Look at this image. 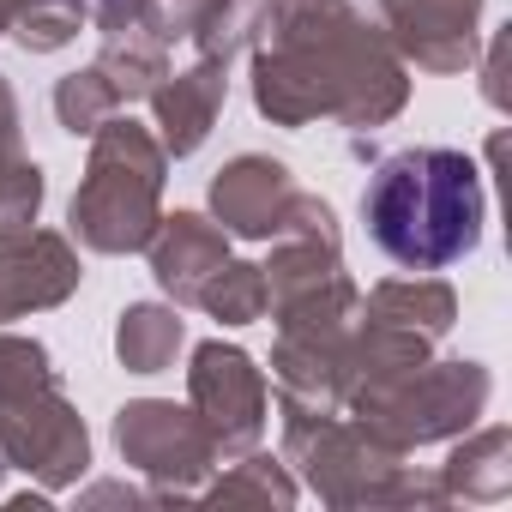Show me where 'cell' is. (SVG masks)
Masks as SVG:
<instances>
[{
	"label": "cell",
	"mask_w": 512,
	"mask_h": 512,
	"mask_svg": "<svg viewBox=\"0 0 512 512\" xmlns=\"http://www.w3.org/2000/svg\"><path fill=\"white\" fill-rule=\"evenodd\" d=\"M410 103V67L350 0H272L253 37V109L272 127L338 121L374 133Z\"/></svg>",
	"instance_id": "6da1fadb"
},
{
	"label": "cell",
	"mask_w": 512,
	"mask_h": 512,
	"mask_svg": "<svg viewBox=\"0 0 512 512\" xmlns=\"http://www.w3.org/2000/svg\"><path fill=\"white\" fill-rule=\"evenodd\" d=\"M362 223L404 272H440L476 253L488 223L482 169L452 145H410L374 163L362 187Z\"/></svg>",
	"instance_id": "7a4b0ae2"
},
{
	"label": "cell",
	"mask_w": 512,
	"mask_h": 512,
	"mask_svg": "<svg viewBox=\"0 0 512 512\" xmlns=\"http://www.w3.org/2000/svg\"><path fill=\"white\" fill-rule=\"evenodd\" d=\"M284 416V464L302 470V482L338 506V512H362V506H380V512H440L452 506L440 476L404 464L410 452H398L392 440H380L368 422L332 410V416H302V410H278Z\"/></svg>",
	"instance_id": "3957f363"
},
{
	"label": "cell",
	"mask_w": 512,
	"mask_h": 512,
	"mask_svg": "<svg viewBox=\"0 0 512 512\" xmlns=\"http://www.w3.org/2000/svg\"><path fill=\"white\" fill-rule=\"evenodd\" d=\"M163 181H169V151L157 145L151 127H139L127 109L109 115L91 133L85 181L67 205V223L79 247L91 253H145L151 229L163 223Z\"/></svg>",
	"instance_id": "277c9868"
},
{
	"label": "cell",
	"mask_w": 512,
	"mask_h": 512,
	"mask_svg": "<svg viewBox=\"0 0 512 512\" xmlns=\"http://www.w3.org/2000/svg\"><path fill=\"white\" fill-rule=\"evenodd\" d=\"M0 458L49 494L91 470V428L61 392V374L37 338L0 332Z\"/></svg>",
	"instance_id": "5b68a950"
},
{
	"label": "cell",
	"mask_w": 512,
	"mask_h": 512,
	"mask_svg": "<svg viewBox=\"0 0 512 512\" xmlns=\"http://www.w3.org/2000/svg\"><path fill=\"white\" fill-rule=\"evenodd\" d=\"M488 392H494V374L470 356H428L422 368L398 374L392 386H374V392H356L344 410L356 422H368L380 440H392L398 452H416V446H434V440H458L464 428L482 422L488 410Z\"/></svg>",
	"instance_id": "8992f818"
},
{
	"label": "cell",
	"mask_w": 512,
	"mask_h": 512,
	"mask_svg": "<svg viewBox=\"0 0 512 512\" xmlns=\"http://www.w3.org/2000/svg\"><path fill=\"white\" fill-rule=\"evenodd\" d=\"M115 446H121V464L163 494V506L193 500L205 476L223 464L193 404H175V398H127L115 410Z\"/></svg>",
	"instance_id": "52a82bcc"
},
{
	"label": "cell",
	"mask_w": 512,
	"mask_h": 512,
	"mask_svg": "<svg viewBox=\"0 0 512 512\" xmlns=\"http://www.w3.org/2000/svg\"><path fill=\"white\" fill-rule=\"evenodd\" d=\"M187 404L193 416L205 422L217 458H241L266 440V416H272V386H266V368L253 362L241 344H199L193 350V368H187Z\"/></svg>",
	"instance_id": "ba28073f"
},
{
	"label": "cell",
	"mask_w": 512,
	"mask_h": 512,
	"mask_svg": "<svg viewBox=\"0 0 512 512\" xmlns=\"http://www.w3.org/2000/svg\"><path fill=\"white\" fill-rule=\"evenodd\" d=\"M482 7L488 0H380V31L422 73H464L482 55Z\"/></svg>",
	"instance_id": "9c48e42d"
},
{
	"label": "cell",
	"mask_w": 512,
	"mask_h": 512,
	"mask_svg": "<svg viewBox=\"0 0 512 512\" xmlns=\"http://www.w3.org/2000/svg\"><path fill=\"white\" fill-rule=\"evenodd\" d=\"M85 284L79 247L61 229H25L19 241H0V326L61 308Z\"/></svg>",
	"instance_id": "30bf717a"
},
{
	"label": "cell",
	"mask_w": 512,
	"mask_h": 512,
	"mask_svg": "<svg viewBox=\"0 0 512 512\" xmlns=\"http://www.w3.org/2000/svg\"><path fill=\"white\" fill-rule=\"evenodd\" d=\"M290 199H296V175L266 151H241L211 175V217L223 223V235L241 241H272Z\"/></svg>",
	"instance_id": "8fae6325"
},
{
	"label": "cell",
	"mask_w": 512,
	"mask_h": 512,
	"mask_svg": "<svg viewBox=\"0 0 512 512\" xmlns=\"http://www.w3.org/2000/svg\"><path fill=\"white\" fill-rule=\"evenodd\" d=\"M145 260H151L157 290H163L175 308H193L199 290H205V278L229 260V235H223V223L205 217V211H169V217L151 229V241H145Z\"/></svg>",
	"instance_id": "7c38bea8"
},
{
	"label": "cell",
	"mask_w": 512,
	"mask_h": 512,
	"mask_svg": "<svg viewBox=\"0 0 512 512\" xmlns=\"http://www.w3.org/2000/svg\"><path fill=\"white\" fill-rule=\"evenodd\" d=\"M223 97H229V67H223V61L193 55V67L163 73L157 91L145 97L151 115H157V145H163L169 157H193V151L211 139V127H217V115H223Z\"/></svg>",
	"instance_id": "4fadbf2b"
},
{
	"label": "cell",
	"mask_w": 512,
	"mask_h": 512,
	"mask_svg": "<svg viewBox=\"0 0 512 512\" xmlns=\"http://www.w3.org/2000/svg\"><path fill=\"white\" fill-rule=\"evenodd\" d=\"M446 500H464V506H500L512 494V428H464L458 446L446 452V464L434 470Z\"/></svg>",
	"instance_id": "5bb4252c"
},
{
	"label": "cell",
	"mask_w": 512,
	"mask_h": 512,
	"mask_svg": "<svg viewBox=\"0 0 512 512\" xmlns=\"http://www.w3.org/2000/svg\"><path fill=\"white\" fill-rule=\"evenodd\" d=\"M362 314L368 320H386V326H410V332H422V338H446L452 326H458V296H452V284L446 278H386V284H374L368 290V302H362Z\"/></svg>",
	"instance_id": "9a60e30c"
},
{
	"label": "cell",
	"mask_w": 512,
	"mask_h": 512,
	"mask_svg": "<svg viewBox=\"0 0 512 512\" xmlns=\"http://www.w3.org/2000/svg\"><path fill=\"white\" fill-rule=\"evenodd\" d=\"M211 0H85V25L97 37H151V43H187Z\"/></svg>",
	"instance_id": "2e32d148"
},
{
	"label": "cell",
	"mask_w": 512,
	"mask_h": 512,
	"mask_svg": "<svg viewBox=\"0 0 512 512\" xmlns=\"http://www.w3.org/2000/svg\"><path fill=\"white\" fill-rule=\"evenodd\" d=\"M187 344V320L181 308H163V302H127L115 314V356L127 374H163L175 368Z\"/></svg>",
	"instance_id": "e0dca14e"
},
{
	"label": "cell",
	"mask_w": 512,
	"mask_h": 512,
	"mask_svg": "<svg viewBox=\"0 0 512 512\" xmlns=\"http://www.w3.org/2000/svg\"><path fill=\"white\" fill-rule=\"evenodd\" d=\"M296 494H302V482L290 476V464L253 446V452L229 458V470H223L211 488H199L193 500H211V506H235V500H253V506H296Z\"/></svg>",
	"instance_id": "ac0fdd59"
},
{
	"label": "cell",
	"mask_w": 512,
	"mask_h": 512,
	"mask_svg": "<svg viewBox=\"0 0 512 512\" xmlns=\"http://www.w3.org/2000/svg\"><path fill=\"white\" fill-rule=\"evenodd\" d=\"M85 31V0H0V37L25 55H61Z\"/></svg>",
	"instance_id": "d6986e66"
},
{
	"label": "cell",
	"mask_w": 512,
	"mask_h": 512,
	"mask_svg": "<svg viewBox=\"0 0 512 512\" xmlns=\"http://www.w3.org/2000/svg\"><path fill=\"white\" fill-rule=\"evenodd\" d=\"M43 169L25 157V139H7L0 133V241H19L25 229H37V211H43Z\"/></svg>",
	"instance_id": "ffe728a7"
},
{
	"label": "cell",
	"mask_w": 512,
	"mask_h": 512,
	"mask_svg": "<svg viewBox=\"0 0 512 512\" xmlns=\"http://www.w3.org/2000/svg\"><path fill=\"white\" fill-rule=\"evenodd\" d=\"M272 19V0H211L205 7V19L193 25V55H205V61H235L241 49H253V37H260V25Z\"/></svg>",
	"instance_id": "44dd1931"
},
{
	"label": "cell",
	"mask_w": 512,
	"mask_h": 512,
	"mask_svg": "<svg viewBox=\"0 0 512 512\" xmlns=\"http://www.w3.org/2000/svg\"><path fill=\"white\" fill-rule=\"evenodd\" d=\"M193 308H205L217 326H253V320H266V272L253 266V260H223L205 278V290H199Z\"/></svg>",
	"instance_id": "7402d4cb"
},
{
	"label": "cell",
	"mask_w": 512,
	"mask_h": 512,
	"mask_svg": "<svg viewBox=\"0 0 512 512\" xmlns=\"http://www.w3.org/2000/svg\"><path fill=\"white\" fill-rule=\"evenodd\" d=\"M127 103H121V91H115V79L91 61V67H79V73H67V79H55V115H61V127L73 133V139H91L109 115H121Z\"/></svg>",
	"instance_id": "603a6c76"
},
{
	"label": "cell",
	"mask_w": 512,
	"mask_h": 512,
	"mask_svg": "<svg viewBox=\"0 0 512 512\" xmlns=\"http://www.w3.org/2000/svg\"><path fill=\"white\" fill-rule=\"evenodd\" d=\"M97 67L115 79V91H121V103L133 109V103H145L151 91H157V79L169 73V49L163 43H151V37H103V55H97Z\"/></svg>",
	"instance_id": "cb8c5ba5"
},
{
	"label": "cell",
	"mask_w": 512,
	"mask_h": 512,
	"mask_svg": "<svg viewBox=\"0 0 512 512\" xmlns=\"http://www.w3.org/2000/svg\"><path fill=\"white\" fill-rule=\"evenodd\" d=\"M506 61H512V25L488 37V55H482V97L488 109H512V91H506Z\"/></svg>",
	"instance_id": "d4e9b609"
},
{
	"label": "cell",
	"mask_w": 512,
	"mask_h": 512,
	"mask_svg": "<svg viewBox=\"0 0 512 512\" xmlns=\"http://www.w3.org/2000/svg\"><path fill=\"white\" fill-rule=\"evenodd\" d=\"M109 500H127V506H163L157 488H133V482H97L79 494V506H109Z\"/></svg>",
	"instance_id": "484cf974"
},
{
	"label": "cell",
	"mask_w": 512,
	"mask_h": 512,
	"mask_svg": "<svg viewBox=\"0 0 512 512\" xmlns=\"http://www.w3.org/2000/svg\"><path fill=\"white\" fill-rule=\"evenodd\" d=\"M0 133H7V139H25V127H19V97H13L7 73H0Z\"/></svg>",
	"instance_id": "4316f807"
},
{
	"label": "cell",
	"mask_w": 512,
	"mask_h": 512,
	"mask_svg": "<svg viewBox=\"0 0 512 512\" xmlns=\"http://www.w3.org/2000/svg\"><path fill=\"white\" fill-rule=\"evenodd\" d=\"M7 506H13V512H49V488H43V494H31V488H25V494H13Z\"/></svg>",
	"instance_id": "83f0119b"
},
{
	"label": "cell",
	"mask_w": 512,
	"mask_h": 512,
	"mask_svg": "<svg viewBox=\"0 0 512 512\" xmlns=\"http://www.w3.org/2000/svg\"><path fill=\"white\" fill-rule=\"evenodd\" d=\"M0 476H7V458H0Z\"/></svg>",
	"instance_id": "f1b7e54d"
}]
</instances>
